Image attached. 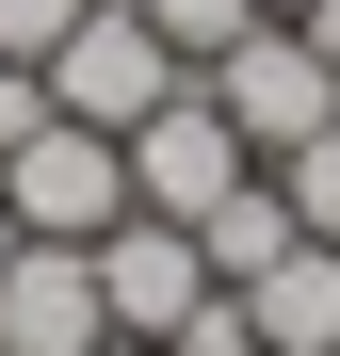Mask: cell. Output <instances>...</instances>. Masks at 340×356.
Listing matches in <instances>:
<instances>
[{
  "label": "cell",
  "mask_w": 340,
  "mask_h": 356,
  "mask_svg": "<svg viewBox=\"0 0 340 356\" xmlns=\"http://www.w3.org/2000/svg\"><path fill=\"white\" fill-rule=\"evenodd\" d=\"M195 81H211V113H227V130H243L259 162H292L308 130H340V65H324V49H308L292 17H259L243 49H211Z\"/></svg>",
  "instance_id": "cell-2"
},
{
  "label": "cell",
  "mask_w": 340,
  "mask_h": 356,
  "mask_svg": "<svg viewBox=\"0 0 340 356\" xmlns=\"http://www.w3.org/2000/svg\"><path fill=\"white\" fill-rule=\"evenodd\" d=\"M33 130H49V81H33V65H0V162H17Z\"/></svg>",
  "instance_id": "cell-12"
},
{
  "label": "cell",
  "mask_w": 340,
  "mask_h": 356,
  "mask_svg": "<svg viewBox=\"0 0 340 356\" xmlns=\"http://www.w3.org/2000/svg\"><path fill=\"white\" fill-rule=\"evenodd\" d=\"M113 308H97V259L81 243H17L0 259V356H97Z\"/></svg>",
  "instance_id": "cell-6"
},
{
  "label": "cell",
  "mask_w": 340,
  "mask_h": 356,
  "mask_svg": "<svg viewBox=\"0 0 340 356\" xmlns=\"http://www.w3.org/2000/svg\"><path fill=\"white\" fill-rule=\"evenodd\" d=\"M0 211H17L33 243H97V227H130V146H113V130H65V113H49L17 162H0Z\"/></svg>",
  "instance_id": "cell-3"
},
{
  "label": "cell",
  "mask_w": 340,
  "mask_h": 356,
  "mask_svg": "<svg viewBox=\"0 0 340 356\" xmlns=\"http://www.w3.org/2000/svg\"><path fill=\"white\" fill-rule=\"evenodd\" d=\"M243 178H259V146H243V130L211 113V81H179V97H162L146 130H130V211H162V227H195V211H227Z\"/></svg>",
  "instance_id": "cell-4"
},
{
  "label": "cell",
  "mask_w": 340,
  "mask_h": 356,
  "mask_svg": "<svg viewBox=\"0 0 340 356\" xmlns=\"http://www.w3.org/2000/svg\"><path fill=\"white\" fill-rule=\"evenodd\" d=\"M275 195H292V227H308V243H340V130H308L292 162H275Z\"/></svg>",
  "instance_id": "cell-10"
},
{
  "label": "cell",
  "mask_w": 340,
  "mask_h": 356,
  "mask_svg": "<svg viewBox=\"0 0 340 356\" xmlns=\"http://www.w3.org/2000/svg\"><path fill=\"white\" fill-rule=\"evenodd\" d=\"M33 81H49V113H65V130H113V146H130V130H146V113L179 97L195 65L146 33V0H81V17H65V49H49Z\"/></svg>",
  "instance_id": "cell-1"
},
{
  "label": "cell",
  "mask_w": 340,
  "mask_h": 356,
  "mask_svg": "<svg viewBox=\"0 0 340 356\" xmlns=\"http://www.w3.org/2000/svg\"><path fill=\"white\" fill-rule=\"evenodd\" d=\"M292 33H308V49H324V65H340V0H308V17H292Z\"/></svg>",
  "instance_id": "cell-13"
},
{
  "label": "cell",
  "mask_w": 340,
  "mask_h": 356,
  "mask_svg": "<svg viewBox=\"0 0 340 356\" xmlns=\"http://www.w3.org/2000/svg\"><path fill=\"white\" fill-rule=\"evenodd\" d=\"M292 243H308V227H292V195H275V162H259L227 211H195V259H211V291H259Z\"/></svg>",
  "instance_id": "cell-8"
},
{
  "label": "cell",
  "mask_w": 340,
  "mask_h": 356,
  "mask_svg": "<svg viewBox=\"0 0 340 356\" xmlns=\"http://www.w3.org/2000/svg\"><path fill=\"white\" fill-rule=\"evenodd\" d=\"M146 33L179 49V65H211V49H243V33H259V0H146Z\"/></svg>",
  "instance_id": "cell-9"
},
{
  "label": "cell",
  "mask_w": 340,
  "mask_h": 356,
  "mask_svg": "<svg viewBox=\"0 0 340 356\" xmlns=\"http://www.w3.org/2000/svg\"><path fill=\"white\" fill-rule=\"evenodd\" d=\"M17 243H33V227H17V211H0V259H17Z\"/></svg>",
  "instance_id": "cell-14"
},
{
  "label": "cell",
  "mask_w": 340,
  "mask_h": 356,
  "mask_svg": "<svg viewBox=\"0 0 340 356\" xmlns=\"http://www.w3.org/2000/svg\"><path fill=\"white\" fill-rule=\"evenodd\" d=\"M97 356H162V340H97Z\"/></svg>",
  "instance_id": "cell-15"
},
{
  "label": "cell",
  "mask_w": 340,
  "mask_h": 356,
  "mask_svg": "<svg viewBox=\"0 0 340 356\" xmlns=\"http://www.w3.org/2000/svg\"><path fill=\"white\" fill-rule=\"evenodd\" d=\"M97 308H113V340H162L179 356V324L211 308V259H195V227H162V211H130V227H97Z\"/></svg>",
  "instance_id": "cell-5"
},
{
  "label": "cell",
  "mask_w": 340,
  "mask_h": 356,
  "mask_svg": "<svg viewBox=\"0 0 340 356\" xmlns=\"http://www.w3.org/2000/svg\"><path fill=\"white\" fill-rule=\"evenodd\" d=\"M227 308H243L275 356H340V243H292L259 291H227Z\"/></svg>",
  "instance_id": "cell-7"
},
{
  "label": "cell",
  "mask_w": 340,
  "mask_h": 356,
  "mask_svg": "<svg viewBox=\"0 0 340 356\" xmlns=\"http://www.w3.org/2000/svg\"><path fill=\"white\" fill-rule=\"evenodd\" d=\"M259 17H308V0H259Z\"/></svg>",
  "instance_id": "cell-16"
},
{
  "label": "cell",
  "mask_w": 340,
  "mask_h": 356,
  "mask_svg": "<svg viewBox=\"0 0 340 356\" xmlns=\"http://www.w3.org/2000/svg\"><path fill=\"white\" fill-rule=\"evenodd\" d=\"M179 356H275V340H259V324H243V308H227V291H211V308L179 324Z\"/></svg>",
  "instance_id": "cell-11"
}]
</instances>
